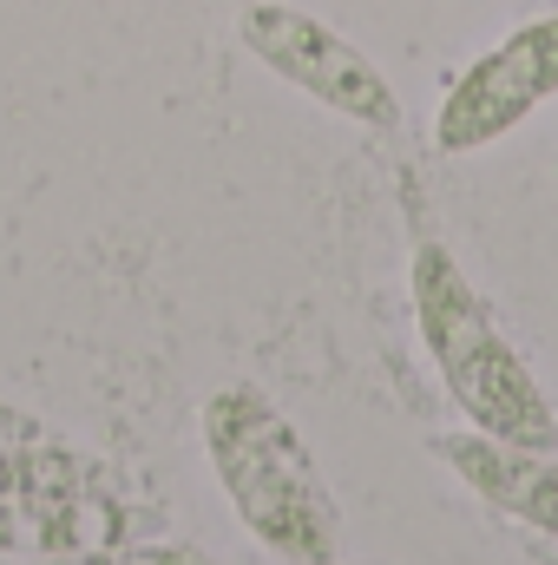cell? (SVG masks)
Returning <instances> with one entry per match:
<instances>
[{
    "mask_svg": "<svg viewBox=\"0 0 558 565\" xmlns=\"http://www.w3.org/2000/svg\"><path fill=\"white\" fill-rule=\"evenodd\" d=\"M415 322H420V349L433 355L440 369V388L447 402L466 415V427L493 434V440H513V447H558V415L539 388V375L526 369V355L506 342V329L493 322V309L480 302L473 277L453 264L447 244H420L415 270Z\"/></svg>",
    "mask_w": 558,
    "mask_h": 565,
    "instance_id": "obj_2",
    "label": "cell"
},
{
    "mask_svg": "<svg viewBox=\"0 0 558 565\" xmlns=\"http://www.w3.org/2000/svg\"><path fill=\"white\" fill-rule=\"evenodd\" d=\"M237 40L277 73L282 86H296L302 99L368 126V132H395L401 126V99L388 86V73L348 40L335 33L329 20L302 13V7H277V0H257L237 13Z\"/></svg>",
    "mask_w": 558,
    "mask_h": 565,
    "instance_id": "obj_3",
    "label": "cell"
},
{
    "mask_svg": "<svg viewBox=\"0 0 558 565\" xmlns=\"http://www.w3.org/2000/svg\"><path fill=\"white\" fill-rule=\"evenodd\" d=\"M433 454L506 520L533 526V533H552L558 540V454L539 447H513V440H493L480 427L466 434H440Z\"/></svg>",
    "mask_w": 558,
    "mask_h": 565,
    "instance_id": "obj_5",
    "label": "cell"
},
{
    "mask_svg": "<svg viewBox=\"0 0 558 565\" xmlns=\"http://www.w3.org/2000/svg\"><path fill=\"white\" fill-rule=\"evenodd\" d=\"M204 454L211 473L244 520L257 546L289 565H335L342 553V513L335 493L302 440V427L282 415L257 382H224L204 402Z\"/></svg>",
    "mask_w": 558,
    "mask_h": 565,
    "instance_id": "obj_1",
    "label": "cell"
},
{
    "mask_svg": "<svg viewBox=\"0 0 558 565\" xmlns=\"http://www.w3.org/2000/svg\"><path fill=\"white\" fill-rule=\"evenodd\" d=\"M46 440H53V434H46L40 415H26V408L0 402V454H7V447H46Z\"/></svg>",
    "mask_w": 558,
    "mask_h": 565,
    "instance_id": "obj_6",
    "label": "cell"
},
{
    "mask_svg": "<svg viewBox=\"0 0 558 565\" xmlns=\"http://www.w3.org/2000/svg\"><path fill=\"white\" fill-rule=\"evenodd\" d=\"M546 99H558V13L526 20L506 33L493 53H480L440 99L433 113V145L440 151H486L513 126H526Z\"/></svg>",
    "mask_w": 558,
    "mask_h": 565,
    "instance_id": "obj_4",
    "label": "cell"
}]
</instances>
